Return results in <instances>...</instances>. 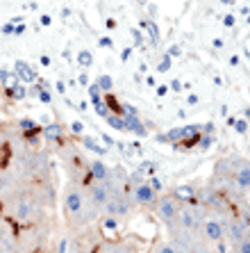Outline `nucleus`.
Here are the masks:
<instances>
[{
	"mask_svg": "<svg viewBox=\"0 0 250 253\" xmlns=\"http://www.w3.org/2000/svg\"><path fill=\"white\" fill-rule=\"evenodd\" d=\"M212 187L223 194L246 196L250 192V160L241 155H223L216 160Z\"/></svg>",
	"mask_w": 250,
	"mask_h": 253,
	"instance_id": "nucleus-1",
	"label": "nucleus"
},
{
	"mask_svg": "<svg viewBox=\"0 0 250 253\" xmlns=\"http://www.w3.org/2000/svg\"><path fill=\"white\" fill-rule=\"evenodd\" d=\"M62 212H64L66 224H69V228L73 233L87 230L89 226L96 224L100 219V214L93 210V206L87 199L84 183L82 180H73V178L62 189Z\"/></svg>",
	"mask_w": 250,
	"mask_h": 253,
	"instance_id": "nucleus-2",
	"label": "nucleus"
},
{
	"mask_svg": "<svg viewBox=\"0 0 250 253\" xmlns=\"http://www.w3.org/2000/svg\"><path fill=\"white\" fill-rule=\"evenodd\" d=\"M48 203L39 196V192H25L16 194L9 201V219L16 224H39L43 219V208Z\"/></svg>",
	"mask_w": 250,
	"mask_h": 253,
	"instance_id": "nucleus-3",
	"label": "nucleus"
},
{
	"mask_svg": "<svg viewBox=\"0 0 250 253\" xmlns=\"http://www.w3.org/2000/svg\"><path fill=\"white\" fill-rule=\"evenodd\" d=\"M128 194H130V199H132L134 208H145V210H152L159 199L157 189L148 183V178H139V173L130 176Z\"/></svg>",
	"mask_w": 250,
	"mask_h": 253,
	"instance_id": "nucleus-4",
	"label": "nucleus"
},
{
	"mask_svg": "<svg viewBox=\"0 0 250 253\" xmlns=\"http://www.w3.org/2000/svg\"><path fill=\"white\" fill-rule=\"evenodd\" d=\"M225 219L227 217H223L218 212L207 210V214L203 219V226H200V235L216 249L221 244H225Z\"/></svg>",
	"mask_w": 250,
	"mask_h": 253,
	"instance_id": "nucleus-5",
	"label": "nucleus"
},
{
	"mask_svg": "<svg viewBox=\"0 0 250 253\" xmlns=\"http://www.w3.org/2000/svg\"><path fill=\"white\" fill-rule=\"evenodd\" d=\"M141 244L132 237H103L91 253H139Z\"/></svg>",
	"mask_w": 250,
	"mask_h": 253,
	"instance_id": "nucleus-6",
	"label": "nucleus"
},
{
	"mask_svg": "<svg viewBox=\"0 0 250 253\" xmlns=\"http://www.w3.org/2000/svg\"><path fill=\"white\" fill-rule=\"evenodd\" d=\"M180 206H182V199L178 194H162L157 199V203H155V208H152V212H155V217H157L164 224V228H166V226H171L175 219H178Z\"/></svg>",
	"mask_w": 250,
	"mask_h": 253,
	"instance_id": "nucleus-7",
	"label": "nucleus"
},
{
	"mask_svg": "<svg viewBox=\"0 0 250 253\" xmlns=\"http://www.w3.org/2000/svg\"><path fill=\"white\" fill-rule=\"evenodd\" d=\"M84 192H87V199L93 206V210L103 217L107 201H109V192H107L105 183H98V180H84Z\"/></svg>",
	"mask_w": 250,
	"mask_h": 253,
	"instance_id": "nucleus-8",
	"label": "nucleus"
},
{
	"mask_svg": "<svg viewBox=\"0 0 250 253\" xmlns=\"http://www.w3.org/2000/svg\"><path fill=\"white\" fill-rule=\"evenodd\" d=\"M107 176H109V167L103 162V160H91L87 169V180H98V183H105Z\"/></svg>",
	"mask_w": 250,
	"mask_h": 253,
	"instance_id": "nucleus-9",
	"label": "nucleus"
},
{
	"mask_svg": "<svg viewBox=\"0 0 250 253\" xmlns=\"http://www.w3.org/2000/svg\"><path fill=\"white\" fill-rule=\"evenodd\" d=\"M125 132H134V135H141L143 137L148 130H145V126L139 121V117L137 114H125Z\"/></svg>",
	"mask_w": 250,
	"mask_h": 253,
	"instance_id": "nucleus-10",
	"label": "nucleus"
},
{
	"mask_svg": "<svg viewBox=\"0 0 250 253\" xmlns=\"http://www.w3.org/2000/svg\"><path fill=\"white\" fill-rule=\"evenodd\" d=\"M14 71H16V76H18V80L21 83H32L36 78V73H35V69L28 64V62H16V66H14Z\"/></svg>",
	"mask_w": 250,
	"mask_h": 253,
	"instance_id": "nucleus-11",
	"label": "nucleus"
},
{
	"mask_svg": "<svg viewBox=\"0 0 250 253\" xmlns=\"http://www.w3.org/2000/svg\"><path fill=\"white\" fill-rule=\"evenodd\" d=\"M148 253H175V247L171 244L169 240H162V237H157V240L152 242V247Z\"/></svg>",
	"mask_w": 250,
	"mask_h": 253,
	"instance_id": "nucleus-12",
	"label": "nucleus"
},
{
	"mask_svg": "<svg viewBox=\"0 0 250 253\" xmlns=\"http://www.w3.org/2000/svg\"><path fill=\"white\" fill-rule=\"evenodd\" d=\"M41 135L46 137L48 141H59V139H62V126H59V124L46 126V128L41 130Z\"/></svg>",
	"mask_w": 250,
	"mask_h": 253,
	"instance_id": "nucleus-13",
	"label": "nucleus"
},
{
	"mask_svg": "<svg viewBox=\"0 0 250 253\" xmlns=\"http://www.w3.org/2000/svg\"><path fill=\"white\" fill-rule=\"evenodd\" d=\"M7 91H9V98H14V100H23L28 96V89H25L23 83H16L14 87L7 89Z\"/></svg>",
	"mask_w": 250,
	"mask_h": 253,
	"instance_id": "nucleus-14",
	"label": "nucleus"
},
{
	"mask_svg": "<svg viewBox=\"0 0 250 253\" xmlns=\"http://www.w3.org/2000/svg\"><path fill=\"white\" fill-rule=\"evenodd\" d=\"M105 121L111 126V128H116V130H123L125 132V119L121 117V114H107Z\"/></svg>",
	"mask_w": 250,
	"mask_h": 253,
	"instance_id": "nucleus-15",
	"label": "nucleus"
},
{
	"mask_svg": "<svg viewBox=\"0 0 250 253\" xmlns=\"http://www.w3.org/2000/svg\"><path fill=\"white\" fill-rule=\"evenodd\" d=\"M232 253H250V233L241 237L237 244H232Z\"/></svg>",
	"mask_w": 250,
	"mask_h": 253,
	"instance_id": "nucleus-16",
	"label": "nucleus"
},
{
	"mask_svg": "<svg viewBox=\"0 0 250 253\" xmlns=\"http://www.w3.org/2000/svg\"><path fill=\"white\" fill-rule=\"evenodd\" d=\"M82 144H84L89 151H93V153H98V155H105V151H107V148H103L100 144H96L93 139H89V137H82Z\"/></svg>",
	"mask_w": 250,
	"mask_h": 253,
	"instance_id": "nucleus-17",
	"label": "nucleus"
},
{
	"mask_svg": "<svg viewBox=\"0 0 250 253\" xmlns=\"http://www.w3.org/2000/svg\"><path fill=\"white\" fill-rule=\"evenodd\" d=\"M100 87V91H105V94H109L111 87H114V83H111V78L109 76H100L98 78V83H96Z\"/></svg>",
	"mask_w": 250,
	"mask_h": 253,
	"instance_id": "nucleus-18",
	"label": "nucleus"
},
{
	"mask_svg": "<svg viewBox=\"0 0 250 253\" xmlns=\"http://www.w3.org/2000/svg\"><path fill=\"white\" fill-rule=\"evenodd\" d=\"M89 94H91V103H96V100H100V98H103V96H100V94H103V91H100V87H98V84H96V83H93L91 87H89Z\"/></svg>",
	"mask_w": 250,
	"mask_h": 253,
	"instance_id": "nucleus-19",
	"label": "nucleus"
},
{
	"mask_svg": "<svg viewBox=\"0 0 250 253\" xmlns=\"http://www.w3.org/2000/svg\"><path fill=\"white\" fill-rule=\"evenodd\" d=\"M169 69H171V55H164V59L159 62V66H157V71L159 73H166Z\"/></svg>",
	"mask_w": 250,
	"mask_h": 253,
	"instance_id": "nucleus-20",
	"label": "nucleus"
},
{
	"mask_svg": "<svg viewBox=\"0 0 250 253\" xmlns=\"http://www.w3.org/2000/svg\"><path fill=\"white\" fill-rule=\"evenodd\" d=\"M91 62H93L91 53H87V50H82V53H80V64H82V66H89Z\"/></svg>",
	"mask_w": 250,
	"mask_h": 253,
	"instance_id": "nucleus-21",
	"label": "nucleus"
},
{
	"mask_svg": "<svg viewBox=\"0 0 250 253\" xmlns=\"http://www.w3.org/2000/svg\"><path fill=\"white\" fill-rule=\"evenodd\" d=\"M7 185H9V183H7V173H5V169L0 167V192H2Z\"/></svg>",
	"mask_w": 250,
	"mask_h": 253,
	"instance_id": "nucleus-22",
	"label": "nucleus"
},
{
	"mask_svg": "<svg viewBox=\"0 0 250 253\" xmlns=\"http://www.w3.org/2000/svg\"><path fill=\"white\" fill-rule=\"evenodd\" d=\"M148 183H150L152 187L157 189V192H164V185H162V180H159V178H150V180H148Z\"/></svg>",
	"mask_w": 250,
	"mask_h": 253,
	"instance_id": "nucleus-23",
	"label": "nucleus"
},
{
	"mask_svg": "<svg viewBox=\"0 0 250 253\" xmlns=\"http://www.w3.org/2000/svg\"><path fill=\"white\" fill-rule=\"evenodd\" d=\"M71 132H73V135H80V132H82V124H80V121H73V124H71Z\"/></svg>",
	"mask_w": 250,
	"mask_h": 253,
	"instance_id": "nucleus-24",
	"label": "nucleus"
},
{
	"mask_svg": "<svg viewBox=\"0 0 250 253\" xmlns=\"http://www.w3.org/2000/svg\"><path fill=\"white\" fill-rule=\"evenodd\" d=\"M14 28H16V23H7V25H2V35H14Z\"/></svg>",
	"mask_w": 250,
	"mask_h": 253,
	"instance_id": "nucleus-25",
	"label": "nucleus"
},
{
	"mask_svg": "<svg viewBox=\"0 0 250 253\" xmlns=\"http://www.w3.org/2000/svg\"><path fill=\"white\" fill-rule=\"evenodd\" d=\"M234 126H237V132H241V135H244L246 128H248V126H246V121H234Z\"/></svg>",
	"mask_w": 250,
	"mask_h": 253,
	"instance_id": "nucleus-26",
	"label": "nucleus"
},
{
	"mask_svg": "<svg viewBox=\"0 0 250 253\" xmlns=\"http://www.w3.org/2000/svg\"><path fill=\"white\" fill-rule=\"evenodd\" d=\"M39 98L43 100V103H50V94H48L46 89H41V91H39Z\"/></svg>",
	"mask_w": 250,
	"mask_h": 253,
	"instance_id": "nucleus-27",
	"label": "nucleus"
},
{
	"mask_svg": "<svg viewBox=\"0 0 250 253\" xmlns=\"http://www.w3.org/2000/svg\"><path fill=\"white\" fill-rule=\"evenodd\" d=\"M39 21H41V25H50V23H53V18L48 16V14H43V16H41Z\"/></svg>",
	"mask_w": 250,
	"mask_h": 253,
	"instance_id": "nucleus-28",
	"label": "nucleus"
},
{
	"mask_svg": "<svg viewBox=\"0 0 250 253\" xmlns=\"http://www.w3.org/2000/svg\"><path fill=\"white\" fill-rule=\"evenodd\" d=\"M23 30H25V25H23V23H18L16 28H14V35H23Z\"/></svg>",
	"mask_w": 250,
	"mask_h": 253,
	"instance_id": "nucleus-29",
	"label": "nucleus"
},
{
	"mask_svg": "<svg viewBox=\"0 0 250 253\" xmlns=\"http://www.w3.org/2000/svg\"><path fill=\"white\" fill-rule=\"evenodd\" d=\"M100 46H105V48L109 46V48H111V39H107V37H103V39H100Z\"/></svg>",
	"mask_w": 250,
	"mask_h": 253,
	"instance_id": "nucleus-30",
	"label": "nucleus"
},
{
	"mask_svg": "<svg viewBox=\"0 0 250 253\" xmlns=\"http://www.w3.org/2000/svg\"><path fill=\"white\" fill-rule=\"evenodd\" d=\"M5 148H7V141H5V137L0 135V153H2V151H5Z\"/></svg>",
	"mask_w": 250,
	"mask_h": 253,
	"instance_id": "nucleus-31",
	"label": "nucleus"
},
{
	"mask_svg": "<svg viewBox=\"0 0 250 253\" xmlns=\"http://www.w3.org/2000/svg\"><path fill=\"white\" fill-rule=\"evenodd\" d=\"M157 94L159 96H166V94H169V87H157Z\"/></svg>",
	"mask_w": 250,
	"mask_h": 253,
	"instance_id": "nucleus-32",
	"label": "nucleus"
},
{
	"mask_svg": "<svg viewBox=\"0 0 250 253\" xmlns=\"http://www.w3.org/2000/svg\"><path fill=\"white\" fill-rule=\"evenodd\" d=\"M234 21H237L234 16H225V25H234Z\"/></svg>",
	"mask_w": 250,
	"mask_h": 253,
	"instance_id": "nucleus-33",
	"label": "nucleus"
},
{
	"mask_svg": "<svg viewBox=\"0 0 250 253\" xmlns=\"http://www.w3.org/2000/svg\"><path fill=\"white\" fill-rule=\"evenodd\" d=\"M169 55H180V48H178V46H173V48H171V50H169Z\"/></svg>",
	"mask_w": 250,
	"mask_h": 253,
	"instance_id": "nucleus-34",
	"label": "nucleus"
},
{
	"mask_svg": "<svg viewBox=\"0 0 250 253\" xmlns=\"http://www.w3.org/2000/svg\"><path fill=\"white\" fill-rule=\"evenodd\" d=\"M0 35H2V28H0Z\"/></svg>",
	"mask_w": 250,
	"mask_h": 253,
	"instance_id": "nucleus-35",
	"label": "nucleus"
}]
</instances>
